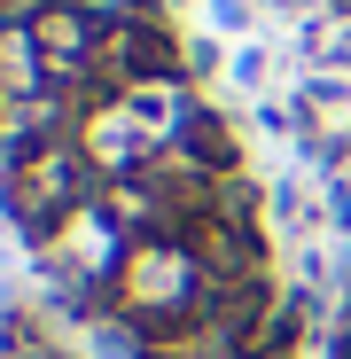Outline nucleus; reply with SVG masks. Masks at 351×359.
<instances>
[{"mask_svg":"<svg viewBox=\"0 0 351 359\" xmlns=\"http://www.w3.org/2000/svg\"><path fill=\"white\" fill-rule=\"evenodd\" d=\"M94 164L78 141H47V149H24L8 172H0V203H8V219L32 234V243H47L55 226H63L71 211L94 203Z\"/></svg>","mask_w":351,"mask_h":359,"instance_id":"f03ea898","label":"nucleus"},{"mask_svg":"<svg viewBox=\"0 0 351 359\" xmlns=\"http://www.w3.org/2000/svg\"><path fill=\"white\" fill-rule=\"evenodd\" d=\"M343 336H351V313H343Z\"/></svg>","mask_w":351,"mask_h":359,"instance_id":"423d86ee","label":"nucleus"},{"mask_svg":"<svg viewBox=\"0 0 351 359\" xmlns=\"http://www.w3.org/2000/svg\"><path fill=\"white\" fill-rule=\"evenodd\" d=\"M55 79H47V63H39V39H32V24H0V102H32V94H47Z\"/></svg>","mask_w":351,"mask_h":359,"instance_id":"20e7f679","label":"nucleus"},{"mask_svg":"<svg viewBox=\"0 0 351 359\" xmlns=\"http://www.w3.org/2000/svg\"><path fill=\"white\" fill-rule=\"evenodd\" d=\"M39 359H63V351H39Z\"/></svg>","mask_w":351,"mask_h":359,"instance_id":"39448f33","label":"nucleus"},{"mask_svg":"<svg viewBox=\"0 0 351 359\" xmlns=\"http://www.w3.org/2000/svg\"><path fill=\"white\" fill-rule=\"evenodd\" d=\"M203 297H211V273L195 266L180 234H141L109 281V313H125L149 336V351H164L188 320H203Z\"/></svg>","mask_w":351,"mask_h":359,"instance_id":"f257e3e1","label":"nucleus"},{"mask_svg":"<svg viewBox=\"0 0 351 359\" xmlns=\"http://www.w3.org/2000/svg\"><path fill=\"white\" fill-rule=\"evenodd\" d=\"M180 243L195 250V266H203L211 281H250V273H266V243H258V226H250V219L195 211V219L180 226Z\"/></svg>","mask_w":351,"mask_h":359,"instance_id":"7ed1b4c3","label":"nucleus"},{"mask_svg":"<svg viewBox=\"0 0 351 359\" xmlns=\"http://www.w3.org/2000/svg\"><path fill=\"white\" fill-rule=\"evenodd\" d=\"M149 359H164V351H149Z\"/></svg>","mask_w":351,"mask_h":359,"instance_id":"0eeeda50","label":"nucleus"}]
</instances>
